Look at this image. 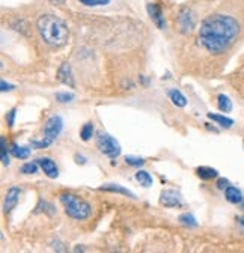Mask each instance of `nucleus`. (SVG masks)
Here are the masks:
<instances>
[{
  "label": "nucleus",
  "mask_w": 244,
  "mask_h": 253,
  "mask_svg": "<svg viewBox=\"0 0 244 253\" xmlns=\"http://www.w3.org/2000/svg\"><path fill=\"white\" fill-rule=\"evenodd\" d=\"M238 32L240 24L234 17L216 14L202 21L197 41L207 52L217 54L227 49V45L235 39Z\"/></svg>",
  "instance_id": "f257e3e1"
},
{
  "label": "nucleus",
  "mask_w": 244,
  "mask_h": 253,
  "mask_svg": "<svg viewBox=\"0 0 244 253\" xmlns=\"http://www.w3.org/2000/svg\"><path fill=\"white\" fill-rule=\"evenodd\" d=\"M36 27H38L41 39L49 47L59 49V47H64L68 42L70 30L67 24L53 14L41 15L36 21Z\"/></svg>",
  "instance_id": "f03ea898"
},
{
  "label": "nucleus",
  "mask_w": 244,
  "mask_h": 253,
  "mask_svg": "<svg viewBox=\"0 0 244 253\" xmlns=\"http://www.w3.org/2000/svg\"><path fill=\"white\" fill-rule=\"evenodd\" d=\"M60 203L64 205L65 213L74 218V220H86L90 216V205L83 200L82 198L71 195V193H62L60 195Z\"/></svg>",
  "instance_id": "7ed1b4c3"
},
{
  "label": "nucleus",
  "mask_w": 244,
  "mask_h": 253,
  "mask_svg": "<svg viewBox=\"0 0 244 253\" xmlns=\"http://www.w3.org/2000/svg\"><path fill=\"white\" fill-rule=\"evenodd\" d=\"M97 146L104 155H107L110 158H115L121 154V145L118 144V140L115 137H112L110 134L100 133L97 136Z\"/></svg>",
  "instance_id": "20e7f679"
},
{
  "label": "nucleus",
  "mask_w": 244,
  "mask_h": 253,
  "mask_svg": "<svg viewBox=\"0 0 244 253\" xmlns=\"http://www.w3.org/2000/svg\"><path fill=\"white\" fill-rule=\"evenodd\" d=\"M196 24V18H194V14L192 9L184 8L178 12V17H176V27L181 34H189L194 29Z\"/></svg>",
  "instance_id": "39448f33"
},
{
  "label": "nucleus",
  "mask_w": 244,
  "mask_h": 253,
  "mask_svg": "<svg viewBox=\"0 0 244 253\" xmlns=\"http://www.w3.org/2000/svg\"><path fill=\"white\" fill-rule=\"evenodd\" d=\"M64 128V121L60 116H52L44 125V137L54 140Z\"/></svg>",
  "instance_id": "423d86ee"
},
{
  "label": "nucleus",
  "mask_w": 244,
  "mask_h": 253,
  "mask_svg": "<svg viewBox=\"0 0 244 253\" xmlns=\"http://www.w3.org/2000/svg\"><path fill=\"white\" fill-rule=\"evenodd\" d=\"M160 203L166 208H179L182 207V196L174 190H164L160 195Z\"/></svg>",
  "instance_id": "0eeeda50"
},
{
  "label": "nucleus",
  "mask_w": 244,
  "mask_h": 253,
  "mask_svg": "<svg viewBox=\"0 0 244 253\" xmlns=\"http://www.w3.org/2000/svg\"><path fill=\"white\" fill-rule=\"evenodd\" d=\"M146 11L149 14L151 20L156 23V26L158 29H164L166 27V21H164V17H163V12H161V8L157 5V3H148L146 5Z\"/></svg>",
  "instance_id": "6e6552de"
},
{
  "label": "nucleus",
  "mask_w": 244,
  "mask_h": 253,
  "mask_svg": "<svg viewBox=\"0 0 244 253\" xmlns=\"http://www.w3.org/2000/svg\"><path fill=\"white\" fill-rule=\"evenodd\" d=\"M20 199V188L18 187H11L5 196V203H3V211L9 213L15 208V205L18 203Z\"/></svg>",
  "instance_id": "1a4fd4ad"
},
{
  "label": "nucleus",
  "mask_w": 244,
  "mask_h": 253,
  "mask_svg": "<svg viewBox=\"0 0 244 253\" xmlns=\"http://www.w3.org/2000/svg\"><path fill=\"white\" fill-rule=\"evenodd\" d=\"M57 80L60 83H64L70 88H74L75 83H74V75H72V71H71V67L68 63H62L57 71Z\"/></svg>",
  "instance_id": "9d476101"
},
{
  "label": "nucleus",
  "mask_w": 244,
  "mask_h": 253,
  "mask_svg": "<svg viewBox=\"0 0 244 253\" xmlns=\"http://www.w3.org/2000/svg\"><path fill=\"white\" fill-rule=\"evenodd\" d=\"M38 164L41 166V169L44 170V173L49 178H57L59 177V170H57L56 163L52 160V158H41V160H38Z\"/></svg>",
  "instance_id": "9b49d317"
},
{
  "label": "nucleus",
  "mask_w": 244,
  "mask_h": 253,
  "mask_svg": "<svg viewBox=\"0 0 244 253\" xmlns=\"http://www.w3.org/2000/svg\"><path fill=\"white\" fill-rule=\"evenodd\" d=\"M196 173H197V177H199L201 180H212V178H216L219 175V172L216 169H212V167H208V166H201V167H197L196 169Z\"/></svg>",
  "instance_id": "f8f14e48"
},
{
  "label": "nucleus",
  "mask_w": 244,
  "mask_h": 253,
  "mask_svg": "<svg viewBox=\"0 0 244 253\" xmlns=\"http://www.w3.org/2000/svg\"><path fill=\"white\" fill-rule=\"evenodd\" d=\"M225 196H226L227 202H231V203H241V200H243V195L240 190L237 187H231V185L225 190Z\"/></svg>",
  "instance_id": "ddd939ff"
},
{
  "label": "nucleus",
  "mask_w": 244,
  "mask_h": 253,
  "mask_svg": "<svg viewBox=\"0 0 244 253\" xmlns=\"http://www.w3.org/2000/svg\"><path fill=\"white\" fill-rule=\"evenodd\" d=\"M101 190H105V192H112V193H119V195H124L128 196L131 199H136V196L130 192V190L124 188L122 185H116V184H107V185H103Z\"/></svg>",
  "instance_id": "4468645a"
},
{
  "label": "nucleus",
  "mask_w": 244,
  "mask_h": 253,
  "mask_svg": "<svg viewBox=\"0 0 244 253\" xmlns=\"http://www.w3.org/2000/svg\"><path fill=\"white\" fill-rule=\"evenodd\" d=\"M167 93H169V97H171V100H172V103L175 106H178V107H186L187 100H186V97L178 89H169V92H167Z\"/></svg>",
  "instance_id": "2eb2a0df"
},
{
  "label": "nucleus",
  "mask_w": 244,
  "mask_h": 253,
  "mask_svg": "<svg viewBox=\"0 0 244 253\" xmlns=\"http://www.w3.org/2000/svg\"><path fill=\"white\" fill-rule=\"evenodd\" d=\"M208 118H209L211 121H214V122H217L219 125L225 126V128H231V126L234 125V121H232L231 118H227V116H225V115H216V113H208Z\"/></svg>",
  "instance_id": "dca6fc26"
},
{
  "label": "nucleus",
  "mask_w": 244,
  "mask_h": 253,
  "mask_svg": "<svg viewBox=\"0 0 244 253\" xmlns=\"http://www.w3.org/2000/svg\"><path fill=\"white\" fill-rule=\"evenodd\" d=\"M11 154L15 158H18V160H26V158L30 155V151H29V148H23V146H18L17 144H14V145H11Z\"/></svg>",
  "instance_id": "f3484780"
},
{
  "label": "nucleus",
  "mask_w": 244,
  "mask_h": 253,
  "mask_svg": "<svg viewBox=\"0 0 244 253\" xmlns=\"http://www.w3.org/2000/svg\"><path fill=\"white\" fill-rule=\"evenodd\" d=\"M217 106H219V108L222 110V112H225V113H229L232 110V103H231L229 97H226L225 93H220L217 97Z\"/></svg>",
  "instance_id": "a211bd4d"
},
{
  "label": "nucleus",
  "mask_w": 244,
  "mask_h": 253,
  "mask_svg": "<svg viewBox=\"0 0 244 253\" xmlns=\"http://www.w3.org/2000/svg\"><path fill=\"white\" fill-rule=\"evenodd\" d=\"M136 180L142 187H151L152 185V177L145 170H139L136 173Z\"/></svg>",
  "instance_id": "6ab92c4d"
},
{
  "label": "nucleus",
  "mask_w": 244,
  "mask_h": 253,
  "mask_svg": "<svg viewBox=\"0 0 244 253\" xmlns=\"http://www.w3.org/2000/svg\"><path fill=\"white\" fill-rule=\"evenodd\" d=\"M179 223H182L184 226H189V228H196V226H197V221H196L194 216L190 214V213L181 214V216H179Z\"/></svg>",
  "instance_id": "aec40b11"
},
{
  "label": "nucleus",
  "mask_w": 244,
  "mask_h": 253,
  "mask_svg": "<svg viewBox=\"0 0 244 253\" xmlns=\"http://www.w3.org/2000/svg\"><path fill=\"white\" fill-rule=\"evenodd\" d=\"M92 134H94V124H90V122L85 124V125L82 126V130H80V137H82V140H83V142L90 140V139H92Z\"/></svg>",
  "instance_id": "412c9836"
},
{
  "label": "nucleus",
  "mask_w": 244,
  "mask_h": 253,
  "mask_svg": "<svg viewBox=\"0 0 244 253\" xmlns=\"http://www.w3.org/2000/svg\"><path fill=\"white\" fill-rule=\"evenodd\" d=\"M54 207L52 203H49V202H45L44 199H41L39 200V203H38V207H36V213H45V214H49V216H54Z\"/></svg>",
  "instance_id": "4be33fe9"
},
{
  "label": "nucleus",
  "mask_w": 244,
  "mask_h": 253,
  "mask_svg": "<svg viewBox=\"0 0 244 253\" xmlns=\"http://www.w3.org/2000/svg\"><path fill=\"white\" fill-rule=\"evenodd\" d=\"M0 145H2V152H0V155H2V163H3L5 166H9V152H11V151H8L5 137L0 139Z\"/></svg>",
  "instance_id": "5701e85b"
},
{
  "label": "nucleus",
  "mask_w": 244,
  "mask_h": 253,
  "mask_svg": "<svg viewBox=\"0 0 244 253\" xmlns=\"http://www.w3.org/2000/svg\"><path fill=\"white\" fill-rule=\"evenodd\" d=\"M38 170V162L35 163H26L20 167V172L24 173V175H32V173H36Z\"/></svg>",
  "instance_id": "b1692460"
},
{
  "label": "nucleus",
  "mask_w": 244,
  "mask_h": 253,
  "mask_svg": "<svg viewBox=\"0 0 244 253\" xmlns=\"http://www.w3.org/2000/svg\"><path fill=\"white\" fill-rule=\"evenodd\" d=\"M125 163L130 164V166H134V167H139V166H143L145 164V160L140 157H133V155H127L125 157Z\"/></svg>",
  "instance_id": "393cba45"
},
{
  "label": "nucleus",
  "mask_w": 244,
  "mask_h": 253,
  "mask_svg": "<svg viewBox=\"0 0 244 253\" xmlns=\"http://www.w3.org/2000/svg\"><path fill=\"white\" fill-rule=\"evenodd\" d=\"M56 100H57V103L67 104V103H70V101L74 100V95L72 93H68V92H59V93H56Z\"/></svg>",
  "instance_id": "a878e982"
},
{
  "label": "nucleus",
  "mask_w": 244,
  "mask_h": 253,
  "mask_svg": "<svg viewBox=\"0 0 244 253\" xmlns=\"http://www.w3.org/2000/svg\"><path fill=\"white\" fill-rule=\"evenodd\" d=\"M52 142H53V140H50V139H47V137H44L41 142L32 140V142H30V146H32V148H47V146L52 145Z\"/></svg>",
  "instance_id": "bb28decb"
},
{
  "label": "nucleus",
  "mask_w": 244,
  "mask_h": 253,
  "mask_svg": "<svg viewBox=\"0 0 244 253\" xmlns=\"http://www.w3.org/2000/svg\"><path fill=\"white\" fill-rule=\"evenodd\" d=\"M86 6H98V5H107L109 0H80Z\"/></svg>",
  "instance_id": "cd10ccee"
},
{
  "label": "nucleus",
  "mask_w": 244,
  "mask_h": 253,
  "mask_svg": "<svg viewBox=\"0 0 244 253\" xmlns=\"http://www.w3.org/2000/svg\"><path fill=\"white\" fill-rule=\"evenodd\" d=\"M15 113H17V108H11L9 112H8V115H6V122H8V126H14Z\"/></svg>",
  "instance_id": "c85d7f7f"
},
{
  "label": "nucleus",
  "mask_w": 244,
  "mask_h": 253,
  "mask_svg": "<svg viewBox=\"0 0 244 253\" xmlns=\"http://www.w3.org/2000/svg\"><path fill=\"white\" fill-rule=\"evenodd\" d=\"M0 89H2V92H8V90H14V89H15V86H14V85L6 83L5 80H2V82H0Z\"/></svg>",
  "instance_id": "c756f323"
},
{
  "label": "nucleus",
  "mask_w": 244,
  "mask_h": 253,
  "mask_svg": "<svg viewBox=\"0 0 244 253\" xmlns=\"http://www.w3.org/2000/svg\"><path fill=\"white\" fill-rule=\"evenodd\" d=\"M227 187H229V182H227V180L220 178V180L217 181V188H220V190H226Z\"/></svg>",
  "instance_id": "7c9ffc66"
},
{
  "label": "nucleus",
  "mask_w": 244,
  "mask_h": 253,
  "mask_svg": "<svg viewBox=\"0 0 244 253\" xmlns=\"http://www.w3.org/2000/svg\"><path fill=\"white\" fill-rule=\"evenodd\" d=\"M75 162H79L80 164H85L86 163V158L82 157V155H75Z\"/></svg>",
  "instance_id": "2f4dec72"
},
{
  "label": "nucleus",
  "mask_w": 244,
  "mask_h": 253,
  "mask_svg": "<svg viewBox=\"0 0 244 253\" xmlns=\"http://www.w3.org/2000/svg\"><path fill=\"white\" fill-rule=\"evenodd\" d=\"M50 3H53V5H64L65 3V0H50Z\"/></svg>",
  "instance_id": "473e14b6"
},
{
  "label": "nucleus",
  "mask_w": 244,
  "mask_h": 253,
  "mask_svg": "<svg viewBox=\"0 0 244 253\" xmlns=\"http://www.w3.org/2000/svg\"><path fill=\"white\" fill-rule=\"evenodd\" d=\"M237 221H240V225L244 228V217H237Z\"/></svg>",
  "instance_id": "72a5a7b5"
},
{
  "label": "nucleus",
  "mask_w": 244,
  "mask_h": 253,
  "mask_svg": "<svg viewBox=\"0 0 244 253\" xmlns=\"http://www.w3.org/2000/svg\"><path fill=\"white\" fill-rule=\"evenodd\" d=\"M240 205H241V210H243V211H244V199H243V200H241V203H240Z\"/></svg>",
  "instance_id": "f704fd0d"
}]
</instances>
